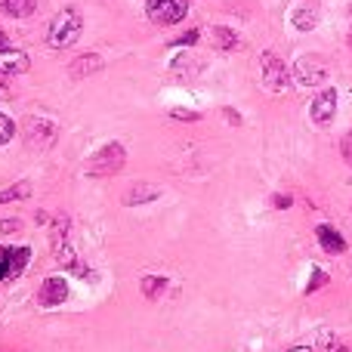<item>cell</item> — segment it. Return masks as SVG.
Instances as JSON below:
<instances>
[{
  "label": "cell",
  "instance_id": "17",
  "mask_svg": "<svg viewBox=\"0 0 352 352\" xmlns=\"http://www.w3.org/2000/svg\"><path fill=\"white\" fill-rule=\"evenodd\" d=\"M28 260H31V248H10V269H12V278L25 272Z\"/></svg>",
  "mask_w": 352,
  "mask_h": 352
},
{
  "label": "cell",
  "instance_id": "6",
  "mask_svg": "<svg viewBox=\"0 0 352 352\" xmlns=\"http://www.w3.org/2000/svg\"><path fill=\"white\" fill-rule=\"evenodd\" d=\"M146 12L158 25H176L186 19L188 0H146Z\"/></svg>",
  "mask_w": 352,
  "mask_h": 352
},
{
  "label": "cell",
  "instance_id": "12",
  "mask_svg": "<svg viewBox=\"0 0 352 352\" xmlns=\"http://www.w3.org/2000/svg\"><path fill=\"white\" fill-rule=\"evenodd\" d=\"M99 68H102V59H99L96 53H84V56H78V59H74V65H72V78H74V80H80V78H87V74L99 72Z\"/></svg>",
  "mask_w": 352,
  "mask_h": 352
},
{
  "label": "cell",
  "instance_id": "26",
  "mask_svg": "<svg viewBox=\"0 0 352 352\" xmlns=\"http://www.w3.org/2000/svg\"><path fill=\"white\" fill-rule=\"evenodd\" d=\"M170 115H173V118H179V121H198V118H201L198 111H186V109H173Z\"/></svg>",
  "mask_w": 352,
  "mask_h": 352
},
{
  "label": "cell",
  "instance_id": "18",
  "mask_svg": "<svg viewBox=\"0 0 352 352\" xmlns=\"http://www.w3.org/2000/svg\"><path fill=\"white\" fill-rule=\"evenodd\" d=\"M164 291H167V278H164V275H148V278H142V294H146L148 300H158Z\"/></svg>",
  "mask_w": 352,
  "mask_h": 352
},
{
  "label": "cell",
  "instance_id": "2",
  "mask_svg": "<svg viewBox=\"0 0 352 352\" xmlns=\"http://www.w3.org/2000/svg\"><path fill=\"white\" fill-rule=\"evenodd\" d=\"M124 158H127V152H124L121 142H109L102 152H96L90 158V164H87V176H111V173H118L124 167Z\"/></svg>",
  "mask_w": 352,
  "mask_h": 352
},
{
  "label": "cell",
  "instance_id": "25",
  "mask_svg": "<svg viewBox=\"0 0 352 352\" xmlns=\"http://www.w3.org/2000/svg\"><path fill=\"white\" fill-rule=\"evenodd\" d=\"M22 229V219H0V235H12Z\"/></svg>",
  "mask_w": 352,
  "mask_h": 352
},
{
  "label": "cell",
  "instance_id": "29",
  "mask_svg": "<svg viewBox=\"0 0 352 352\" xmlns=\"http://www.w3.org/2000/svg\"><path fill=\"white\" fill-rule=\"evenodd\" d=\"M0 50H6V34L0 31Z\"/></svg>",
  "mask_w": 352,
  "mask_h": 352
},
{
  "label": "cell",
  "instance_id": "20",
  "mask_svg": "<svg viewBox=\"0 0 352 352\" xmlns=\"http://www.w3.org/2000/svg\"><path fill=\"white\" fill-rule=\"evenodd\" d=\"M12 136H16V124H12V118L0 115V146H6Z\"/></svg>",
  "mask_w": 352,
  "mask_h": 352
},
{
  "label": "cell",
  "instance_id": "14",
  "mask_svg": "<svg viewBox=\"0 0 352 352\" xmlns=\"http://www.w3.org/2000/svg\"><path fill=\"white\" fill-rule=\"evenodd\" d=\"M161 195L158 186H146V182H136L133 188L127 192V204L136 207V204H148V201H155Z\"/></svg>",
  "mask_w": 352,
  "mask_h": 352
},
{
  "label": "cell",
  "instance_id": "19",
  "mask_svg": "<svg viewBox=\"0 0 352 352\" xmlns=\"http://www.w3.org/2000/svg\"><path fill=\"white\" fill-rule=\"evenodd\" d=\"M31 195V186L28 182H16V186H10V188H3L0 192V204H12V201H25Z\"/></svg>",
  "mask_w": 352,
  "mask_h": 352
},
{
  "label": "cell",
  "instance_id": "22",
  "mask_svg": "<svg viewBox=\"0 0 352 352\" xmlns=\"http://www.w3.org/2000/svg\"><path fill=\"white\" fill-rule=\"evenodd\" d=\"M12 278V269H10V248H0V281Z\"/></svg>",
  "mask_w": 352,
  "mask_h": 352
},
{
  "label": "cell",
  "instance_id": "27",
  "mask_svg": "<svg viewBox=\"0 0 352 352\" xmlns=\"http://www.w3.org/2000/svg\"><path fill=\"white\" fill-rule=\"evenodd\" d=\"M291 204H294L291 195H275V198H272V207H278V210H287Z\"/></svg>",
  "mask_w": 352,
  "mask_h": 352
},
{
  "label": "cell",
  "instance_id": "7",
  "mask_svg": "<svg viewBox=\"0 0 352 352\" xmlns=\"http://www.w3.org/2000/svg\"><path fill=\"white\" fill-rule=\"evenodd\" d=\"M309 115H312V121H316L318 127H328V124L334 121V115H337V90L334 87L322 90L316 99H312Z\"/></svg>",
  "mask_w": 352,
  "mask_h": 352
},
{
  "label": "cell",
  "instance_id": "16",
  "mask_svg": "<svg viewBox=\"0 0 352 352\" xmlns=\"http://www.w3.org/2000/svg\"><path fill=\"white\" fill-rule=\"evenodd\" d=\"M210 34H213V47L217 50H235L238 47V34L232 28H226V25H217Z\"/></svg>",
  "mask_w": 352,
  "mask_h": 352
},
{
  "label": "cell",
  "instance_id": "4",
  "mask_svg": "<svg viewBox=\"0 0 352 352\" xmlns=\"http://www.w3.org/2000/svg\"><path fill=\"white\" fill-rule=\"evenodd\" d=\"M53 256L59 266H72L74 263V248H72V219L65 213H56L53 219Z\"/></svg>",
  "mask_w": 352,
  "mask_h": 352
},
{
  "label": "cell",
  "instance_id": "8",
  "mask_svg": "<svg viewBox=\"0 0 352 352\" xmlns=\"http://www.w3.org/2000/svg\"><path fill=\"white\" fill-rule=\"evenodd\" d=\"M37 300H41L43 309H53V306H62L68 300V281L59 278V275H53V278H47L41 285V294H37Z\"/></svg>",
  "mask_w": 352,
  "mask_h": 352
},
{
  "label": "cell",
  "instance_id": "30",
  "mask_svg": "<svg viewBox=\"0 0 352 352\" xmlns=\"http://www.w3.org/2000/svg\"><path fill=\"white\" fill-rule=\"evenodd\" d=\"M349 47H352V31H349Z\"/></svg>",
  "mask_w": 352,
  "mask_h": 352
},
{
  "label": "cell",
  "instance_id": "3",
  "mask_svg": "<svg viewBox=\"0 0 352 352\" xmlns=\"http://www.w3.org/2000/svg\"><path fill=\"white\" fill-rule=\"evenodd\" d=\"M294 80H297L300 87H318L328 80V62L322 59V56L316 53H306L297 59V65H294Z\"/></svg>",
  "mask_w": 352,
  "mask_h": 352
},
{
  "label": "cell",
  "instance_id": "23",
  "mask_svg": "<svg viewBox=\"0 0 352 352\" xmlns=\"http://www.w3.org/2000/svg\"><path fill=\"white\" fill-rule=\"evenodd\" d=\"M198 28H192V31H186V34H179V37H176V41H173V47H192V43H198Z\"/></svg>",
  "mask_w": 352,
  "mask_h": 352
},
{
  "label": "cell",
  "instance_id": "1",
  "mask_svg": "<svg viewBox=\"0 0 352 352\" xmlns=\"http://www.w3.org/2000/svg\"><path fill=\"white\" fill-rule=\"evenodd\" d=\"M80 31H84V19H80V12L74 10V6H65V10H59L53 16V22H50L47 43L53 50H68L72 43H78Z\"/></svg>",
  "mask_w": 352,
  "mask_h": 352
},
{
  "label": "cell",
  "instance_id": "5",
  "mask_svg": "<svg viewBox=\"0 0 352 352\" xmlns=\"http://www.w3.org/2000/svg\"><path fill=\"white\" fill-rule=\"evenodd\" d=\"M260 65H263V87H266V90L285 93L287 87H291V72H287V65L275 53H263Z\"/></svg>",
  "mask_w": 352,
  "mask_h": 352
},
{
  "label": "cell",
  "instance_id": "10",
  "mask_svg": "<svg viewBox=\"0 0 352 352\" xmlns=\"http://www.w3.org/2000/svg\"><path fill=\"white\" fill-rule=\"evenodd\" d=\"M316 235H318V244H322L324 254H343V250H346V238H343L340 232L334 229V226L322 223L316 229Z\"/></svg>",
  "mask_w": 352,
  "mask_h": 352
},
{
  "label": "cell",
  "instance_id": "11",
  "mask_svg": "<svg viewBox=\"0 0 352 352\" xmlns=\"http://www.w3.org/2000/svg\"><path fill=\"white\" fill-rule=\"evenodd\" d=\"M28 72V56L22 50H0V74H22Z\"/></svg>",
  "mask_w": 352,
  "mask_h": 352
},
{
  "label": "cell",
  "instance_id": "28",
  "mask_svg": "<svg viewBox=\"0 0 352 352\" xmlns=\"http://www.w3.org/2000/svg\"><path fill=\"white\" fill-rule=\"evenodd\" d=\"M287 352H312V349H309V346H291Z\"/></svg>",
  "mask_w": 352,
  "mask_h": 352
},
{
  "label": "cell",
  "instance_id": "21",
  "mask_svg": "<svg viewBox=\"0 0 352 352\" xmlns=\"http://www.w3.org/2000/svg\"><path fill=\"white\" fill-rule=\"evenodd\" d=\"M328 275H324V269H312V281H309V285H306V294H316L318 291V287H324V285H328Z\"/></svg>",
  "mask_w": 352,
  "mask_h": 352
},
{
  "label": "cell",
  "instance_id": "24",
  "mask_svg": "<svg viewBox=\"0 0 352 352\" xmlns=\"http://www.w3.org/2000/svg\"><path fill=\"white\" fill-rule=\"evenodd\" d=\"M340 155H343V161L352 167V130L340 140Z\"/></svg>",
  "mask_w": 352,
  "mask_h": 352
},
{
  "label": "cell",
  "instance_id": "9",
  "mask_svg": "<svg viewBox=\"0 0 352 352\" xmlns=\"http://www.w3.org/2000/svg\"><path fill=\"white\" fill-rule=\"evenodd\" d=\"M25 140L31 142V148L43 152V148H50L56 142V127L50 121H41V118H34V121L28 124V130H25Z\"/></svg>",
  "mask_w": 352,
  "mask_h": 352
},
{
  "label": "cell",
  "instance_id": "13",
  "mask_svg": "<svg viewBox=\"0 0 352 352\" xmlns=\"http://www.w3.org/2000/svg\"><path fill=\"white\" fill-rule=\"evenodd\" d=\"M34 6L37 0H0V12H6L10 19H28Z\"/></svg>",
  "mask_w": 352,
  "mask_h": 352
},
{
  "label": "cell",
  "instance_id": "15",
  "mask_svg": "<svg viewBox=\"0 0 352 352\" xmlns=\"http://www.w3.org/2000/svg\"><path fill=\"white\" fill-rule=\"evenodd\" d=\"M291 22H294V28H297V31H312V28H316V22H318V16H316V10H312V6H297V10H294V16H291Z\"/></svg>",
  "mask_w": 352,
  "mask_h": 352
}]
</instances>
